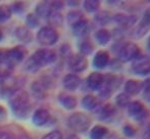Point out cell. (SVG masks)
I'll return each mask as SVG.
<instances>
[{
  "mask_svg": "<svg viewBox=\"0 0 150 139\" xmlns=\"http://www.w3.org/2000/svg\"><path fill=\"white\" fill-rule=\"evenodd\" d=\"M9 105L18 117H27L30 111V96L24 89H14L9 94Z\"/></svg>",
  "mask_w": 150,
  "mask_h": 139,
  "instance_id": "6da1fadb",
  "label": "cell"
},
{
  "mask_svg": "<svg viewBox=\"0 0 150 139\" xmlns=\"http://www.w3.org/2000/svg\"><path fill=\"white\" fill-rule=\"evenodd\" d=\"M115 51L117 57L120 58V60H122V62L135 60L141 54L139 47L132 42L119 43L117 47L115 48Z\"/></svg>",
  "mask_w": 150,
  "mask_h": 139,
  "instance_id": "7a4b0ae2",
  "label": "cell"
},
{
  "mask_svg": "<svg viewBox=\"0 0 150 139\" xmlns=\"http://www.w3.org/2000/svg\"><path fill=\"white\" fill-rule=\"evenodd\" d=\"M67 125L73 131L77 133H83L89 129L91 125V120L84 113H74L69 116L67 120Z\"/></svg>",
  "mask_w": 150,
  "mask_h": 139,
  "instance_id": "3957f363",
  "label": "cell"
},
{
  "mask_svg": "<svg viewBox=\"0 0 150 139\" xmlns=\"http://www.w3.org/2000/svg\"><path fill=\"white\" fill-rule=\"evenodd\" d=\"M58 34L51 27H43L37 34V40L42 46H52L58 41Z\"/></svg>",
  "mask_w": 150,
  "mask_h": 139,
  "instance_id": "277c9868",
  "label": "cell"
},
{
  "mask_svg": "<svg viewBox=\"0 0 150 139\" xmlns=\"http://www.w3.org/2000/svg\"><path fill=\"white\" fill-rule=\"evenodd\" d=\"M128 113L131 117H133L138 122L144 121L149 117V111L139 101H134V102H131L129 104Z\"/></svg>",
  "mask_w": 150,
  "mask_h": 139,
  "instance_id": "5b68a950",
  "label": "cell"
},
{
  "mask_svg": "<svg viewBox=\"0 0 150 139\" xmlns=\"http://www.w3.org/2000/svg\"><path fill=\"white\" fill-rule=\"evenodd\" d=\"M33 57L38 62V64L42 67V66H46V65L52 64V63L55 62L56 58H57V55H56V53L53 50L43 48V49L37 50L36 53L33 55Z\"/></svg>",
  "mask_w": 150,
  "mask_h": 139,
  "instance_id": "8992f818",
  "label": "cell"
},
{
  "mask_svg": "<svg viewBox=\"0 0 150 139\" xmlns=\"http://www.w3.org/2000/svg\"><path fill=\"white\" fill-rule=\"evenodd\" d=\"M133 72L138 75H147L150 73V59L147 56L139 55L132 63Z\"/></svg>",
  "mask_w": 150,
  "mask_h": 139,
  "instance_id": "52a82bcc",
  "label": "cell"
},
{
  "mask_svg": "<svg viewBox=\"0 0 150 139\" xmlns=\"http://www.w3.org/2000/svg\"><path fill=\"white\" fill-rule=\"evenodd\" d=\"M67 64L71 71L82 72L87 68L88 61L85 56L81 55V54H75V55H71L69 57Z\"/></svg>",
  "mask_w": 150,
  "mask_h": 139,
  "instance_id": "ba28073f",
  "label": "cell"
},
{
  "mask_svg": "<svg viewBox=\"0 0 150 139\" xmlns=\"http://www.w3.org/2000/svg\"><path fill=\"white\" fill-rule=\"evenodd\" d=\"M27 54V50L22 46H16V47L12 48V49L8 50L3 56L4 59L9 61L11 64H16V63H20L24 60L25 56Z\"/></svg>",
  "mask_w": 150,
  "mask_h": 139,
  "instance_id": "9c48e42d",
  "label": "cell"
},
{
  "mask_svg": "<svg viewBox=\"0 0 150 139\" xmlns=\"http://www.w3.org/2000/svg\"><path fill=\"white\" fill-rule=\"evenodd\" d=\"M112 20L117 22L122 29H130L134 24H136L138 17L134 14H124V13H117L113 15Z\"/></svg>",
  "mask_w": 150,
  "mask_h": 139,
  "instance_id": "30bf717a",
  "label": "cell"
},
{
  "mask_svg": "<svg viewBox=\"0 0 150 139\" xmlns=\"http://www.w3.org/2000/svg\"><path fill=\"white\" fill-rule=\"evenodd\" d=\"M104 83V76L99 72H93L88 76L87 85L91 90H99Z\"/></svg>",
  "mask_w": 150,
  "mask_h": 139,
  "instance_id": "8fae6325",
  "label": "cell"
},
{
  "mask_svg": "<svg viewBox=\"0 0 150 139\" xmlns=\"http://www.w3.org/2000/svg\"><path fill=\"white\" fill-rule=\"evenodd\" d=\"M62 84L64 86L65 89L71 90V92H74L76 90L81 84V78H80L78 75L73 74V73H69V74H67L62 79Z\"/></svg>",
  "mask_w": 150,
  "mask_h": 139,
  "instance_id": "7c38bea8",
  "label": "cell"
},
{
  "mask_svg": "<svg viewBox=\"0 0 150 139\" xmlns=\"http://www.w3.org/2000/svg\"><path fill=\"white\" fill-rule=\"evenodd\" d=\"M50 114L46 109H38L34 112L33 123L36 126H43L49 121Z\"/></svg>",
  "mask_w": 150,
  "mask_h": 139,
  "instance_id": "4fadbf2b",
  "label": "cell"
},
{
  "mask_svg": "<svg viewBox=\"0 0 150 139\" xmlns=\"http://www.w3.org/2000/svg\"><path fill=\"white\" fill-rule=\"evenodd\" d=\"M109 63V54L106 51H98L93 58V65L95 68L102 69Z\"/></svg>",
  "mask_w": 150,
  "mask_h": 139,
  "instance_id": "5bb4252c",
  "label": "cell"
},
{
  "mask_svg": "<svg viewBox=\"0 0 150 139\" xmlns=\"http://www.w3.org/2000/svg\"><path fill=\"white\" fill-rule=\"evenodd\" d=\"M125 92L129 96H134V94H138L142 89V82L135 79H129L125 83Z\"/></svg>",
  "mask_w": 150,
  "mask_h": 139,
  "instance_id": "9a60e30c",
  "label": "cell"
},
{
  "mask_svg": "<svg viewBox=\"0 0 150 139\" xmlns=\"http://www.w3.org/2000/svg\"><path fill=\"white\" fill-rule=\"evenodd\" d=\"M122 77L117 76V75L107 74L104 76V83H103V85L108 87L109 89H111L113 92L115 89H117V88L120 87V85L122 84Z\"/></svg>",
  "mask_w": 150,
  "mask_h": 139,
  "instance_id": "2e32d148",
  "label": "cell"
},
{
  "mask_svg": "<svg viewBox=\"0 0 150 139\" xmlns=\"http://www.w3.org/2000/svg\"><path fill=\"white\" fill-rule=\"evenodd\" d=\"M115 106H112L111 104H106L102 107L98 112V118L101 121H107L109 119H112L113 116L115 115Z\"/></svg>",
  "mask_w": 150,
  "mask_h": 139,
  "instance_id": "e0dca14e",
  "label": "cell"
},
{
  "mask_svg": "<svg viewBox=\"0 0 150 139\" xmlns=\"http://www.w3.org/2000/svg\"><path fill=\"white\" fill-rule=\"evenodd\" d=\"M88 31H89V22L86 18H83L73 26V33L77 37H84L87 35Z\"/></svg>",
  "mask_w": 150,
  "mask_h": 139,
  "instance_id": "ac0fdd59",
  "label": "cell"
},
{
  "mask_svg": "<svg viewBox=\"0 0 150 139\" xmlns=\"http://www.w3.org/2000/svg\"><path fill=\"white\" fill-rule=\"evenodd\" d=\"M14 35L18 40H20L21 42H24V43H29L33 39V35H32L31 31L26 27H18L16 28V31H14Z\"/></svg>",
  "mask_w": 150,
  "mask_h": 139,
  "instance_id": "d6986e66",
  "label": "cell"
},
{
  "mask_svg": "<svg viewBox=\"0 0 150 139\" xmlns=\"http://www.w3.org/2000/svg\"><path fill=\"white\" fill-rule=\"evenodd\" d=\"M52 11L53 10H52L51 5H50V2L48 1L40 2L36 7V15L43 18H47L51 14Z\"/></svg>",
  "mask_w": 150,
  "mask_h": 139,
  "instance_id": "ffe728a7",
  "label": "cell"
},
{
  "mask_svg": "<svg viewBox=\"0 0 150 139\" xmlns=\"http://www.w3.org/2000/svg\"><path fill=\"white\" fill-rule=\"evenodd\" d=\"M58 101L67 110H73V109H75L77 107V98L73 96H69V94H61L58 96Z\"/></svg>",
  "mask_w": 150,
  "mask_h": 139,
  "instance_id": "44dd1931",
  "label": "cell"
},
{
  "mask_svg": "<svg viewBox=\"0 0 150 139\" xmlns=\"http://www.w3.org/2000/svg\"><path fill=\"white\" fill-rule=\"evenodd\" d=\"M149 29H150V26H148L147 24H145V22H143L142 20H141V22L137 24L136 28L132 31L131 36H132L133 38H136V39H140V38L144 37V36L148 33Z\"/></svg>",
  "mask_w": 150,
  "mask_h": 139,
  "instance_id": "7402d4cb",
  "label": "cell"
},
{
  "mask_svg": "<svg viewBox=\"0 0 150 139\" xmlns=\"http://www.w3.org/2000/svg\"><path fill=\"white\" fill-rule=\"evenodd\" d=\"M12 68H13V64H11L9 61H7L4 58L0 59V79L6 78L7 76H9Z\"/></svg>",
  "mask_w": 150,
  "mask_h": 139,
  "instance_id": "603a6c76",
  "label": "cell"
},
{
  "mask_svg": "<svg viewBox=\"0 0 150 139\" xmlns=\"http://www.w3.org/2000/svg\"><path fill=\"white\" fill-rule=\"evenodd\" d=\"M82 106L86 110L93 111L98 106V100H97L96 96H92V94H87V96H85L82 98Z\"/></svg>",
  "mask_w": 150,
  "mask_h": 139,
  "instance_id": "cb8c5ba5",
  "label": "cell"
},
{
  "mask_svg": "<svg viewBox=\"0 0 150 139\" xmlns=\"http://www.w3.org/2000/svg\"><path fill=\"white\" fill-rule=\"evenodd\" d=\"M108 133V130L106 127L101 125H96L91 129L90 138L91 139H103Z\"/></svg>",
  "mask_w": 150,
  "mask_h": 139,
  "instance_id": "d4e9b609",
  "label": "cell"
},
{
  "mask_svg": "<svg viewBox=\"0 0 150 139\" xmlns=\"http://www.w3.org/2000/svg\"><path fill=\"white\" fill-rule=\"evenodd\" d=\"M110 33L105 29H100L95 33V38L100 45H106L110 41Z\"/></svg>",
  "mask_w": 150,
  "mask_h": 139,
  "instance_id": "484cf974",
  "label": "cell"
},
{
  "mask_svg": "<svg viewBox=\"0 0 150 139\" xmlns=\"http://www.w3.org/2000/svg\"><path fill=\"white\" fill-rule=\"evenodd\" d=\"M84 17V14L82 13L79 10H73V11H69L67 15V20L71 27L74 24H76L77 22H79L80 20H82Z\"/></svg>",
  "mask_w": 150,
  "mask_h": 139,
  "instance_id": "4316f807",
  "label": "cell"
},
{
  "mask_svg": "<svg viewBox=\"0 0 150 139\" xmlns=\"http://www.w3.org/2000/svg\"><path fill=\"white\" fill-rule=\"evenodd\" d=\"M46 20H48V22L50 24L51 28H52V27L60 26V24H62V22H63L62 15H61V14L58 11H52L51 14H50V15L48 16Z\"/></svg>",
  "mask_w": 150,
  "mask_h": 139,
  "instance_id": "83f0119b",
  "label": "cell"
},
{
  "mask_svg": "<svg viewBox=\"0 0 150 139\" xmlns=\"http://www.w3.org/2000/svg\"><path fill=\"white\" fill-rule=\"evenodd\" d=\"M80 48V52H81V55L86 56V55H90L93 52V45L89 40H84L80 43L79 45Z\"/></svg>",
  "mask_w": 150,
  "mask_h": 139,
  "instance_id": "f1b7e54d",
  "label": "cell"
},
{
  "mask_svg": "<svg viewBox=\"0 0 150 139\" xmlns=\"http://www.w3.org/2000/svg\"><path fill=\"white\" fill-rule=\"evenodd\" d=\"M94 18L99 24H108L109 20H111V16H110V14H109L108 11L103 10V11L97 12V13L95 14Z\"/></svg>",
  "mask_w": 150,
  "mask_h": 139,
  "instance_id": "f546056e",
  "label": "cell"
},
{
  "mask_svg": "<svg viewBox=\"0 0 150 139\" xmlns=\"http://www.w3.org/2000/svg\"><path fill=\"white\" fill-rule=\"evenodd\" d=\"M130 103V96L127 94L126 92H122V94H117V98H115V104L120 108H126V107L129 106Z\"/></svg>",
  "mask_w": 150,
  "mask_h": 139,
  "instance_id": "4dcf8cb0",
  "label": "cell"
},
{
  "mask_svg": "<svg viewBox=\"0 0 150 139\" xmlns=\"http://www.w3.org/2000/svg\"><path fill=\"white\" fill-rule=\"evenodd\" d=\"M100 7V1L98 0H86L84 1V8L87 12H95Z\"/></svg>",
  "mask_w": 150,
  "mask_h": 139,
  "instance_id": "1f68e13d",
  "label": "cell"
},
{
  "mask_svg": "<svg viewBox=\"0 0 150 139\" xmlns=\"http://www.w3.org/2000/svg\"><path fill=\"white\" fill-rule=\"evenodd\" d=\"M11 8L8 5H0V22H5L11 17Z\"/></svg>",
  "mask_w": 150,
  "mask_h": 139,
  "instance_id": "d6a6232c",
  "label": "cell"
},
{
  "mask_svg": "<svg viewBox=\"0 0 150 139\" xmlns=\"http://www.w3.org/2000/svg\"><path fill=\"white\" fill-rule=\"evenodd\" d=\"M25 67H26V69L29 72H37V71L41 68V66L38 64V62L34 59L33 56H31L30 58L26 61Z\"/></svg>",
  "mask_w": 150,
  "mask_h": 139,
  "instance_id": "836d02e7",
  "label": "cell"
},
{
  "mask_svg": "<svg viewBox=\"0 0 150 139\" xmlns=\"http://www.w3.org/2000/svg\"><path fill=\"white\" fill-rule=\"evenodd\" d=\"M39 18L36 14L34 13H29L26 17V24L30 29H36L39 26Z\"/></svg>",
  "mask_w": 150,
  "mask_h": 139,
  "instance_id": "e575fe53",
  "label": "cell"
},
{
  "mask_svg": "<svg viewBox=\"0 0 150 139\" xmlns=\"http://www.w3.org/2000/svg\"><path fill=\"white\" fill-rule=\"evenodd\" d=\"M32 90L37 98H42L44 94V86L40 82H34L32 84Z\"/></svg>",
  "mask_w": 150,
  "mask_h": 139,
  "instance_id": "d590c367",
  "label": "cell"
},
{
  "mask_svg": "<svg viewBox=\"0 0 150 139\" xmlns=\"http://www.w3.org/2000/svg\"><path fill=\"white\" fill-rule=\"evenodd\" d=\"M142 89H143V96L146 101L150 102V78H147L142 82Z\"/></svg>",
  "mask_w": 150,
  "mask_h": 139,
  "instance_id": "8d00e7d4",
  "label": "cell"
},
{
  "mask_svg": "<svg viewBox=\"0 0 150 139\" xmlns=\"http://www.w3.org/2000/svg\"><path fill=\"white\" fill-rule=\"evenodd\" d=\"M122 132L126 136L128 137H134L135 134H136V129L133 127L130 124H126V125L122 127Z\"/></svg>",
  "mask_w": 150,
  "mask_h": 139,
  "instance_id": "74e56055",
  "label": "cell"
},
{
  "mask_svg": "<svg viewBox=\"0 0 150 139\" xmlns=\"http://www.w3.org/2000/svg\"><path fill=\"white\" fill-rule=\"evenodd\" d=\"M42 139H62V134L58 130H54V131H51L50 133L46 134Z\"/></svg>",
  "mask_w": 150,
  "mask_h": 139,
  "instance_id": "f35d334b",
  "label": "cell"
},
{
  "mask_svg": "<svg viewBox=\"0 0 150 139\" xmlns=\"http://www.w3.org/2000/svg\"><path fill=\"white\" fill-rule=\"evenodd\" d=\"M10 8H11V11L13 10L16 13H23L24 10L26 9V6H25V4L23 3V2H16V3L12 5V7H10Z\"/></svg>",
  "mask_w": 150,
  "mask_h": 139,
  "instance_id": "ab89813d",
  "label": "cell"
},
{
  "mask_svg": "<svg viewBox=\"0 0 150 139\" xmlns=\"http://www.w3.org/2000/svg\"><path fill=\"white\" fill-rule=\"evenodd\" d=\"M50 5L53 11H58V10L62 9L63 8V2L61 1H51L50 2Z\"/></svg>",
  "mask_w": 150,
  "mask_h": 139,
  "instance_id": "60d3db41",
  "label": "cell"
},
{
  "mask_svg": "<svg viewBox=\"0 0 150 139\" xmlns=\"http://www.w3.org/2000/svg\"><path fill=\"white\" fill-rule=\"evenodd\" d=\"M141 20H142L143 22H145V24H147L148 26H150V8H147V9L145 10L144 14H143V17Z\"/></svg>",
  "mask_w": 150,
  "mask_h": 139,
  "instance_id": "b9f144b4",
  "label": "cell"
},
{
  "mask_svg": "<svg viewBox=\"0 0 150 139\" xmlns=\"http://www.w3.org/2000/svg\"><path fill=\"white\" fill-rule=\"evenodd\" d=\"M113 38L115 39H117V40H120V39H122V29H113Z\"/></svg>",
  "mask_w": 150,
  "mask_h": 139,
  "instance_id": "7bdbcfd3",
  "label": "cell"
},
{
  "mask_svg": "<svg viewBox=\"0 0 150 139\" xmlns=\"http://www.w3.org/2000/svg\"><path fill=\"white\" fill-rule=\"evenodd\" d=\"M0 139H10L9 134H7L6 132L0 131Z\"/></svg>",
  "mask_w": 150,
  "mask_h": 139,
  "instance_id": "ee69618b",
  "label": "cell"
},
{
  "mask_svg": "<svg viewBox=\"0 0 150 139\" xmlns=\"http://www.w3.org/2000/svg\"><path fill=\"white\" fill-rule=\"evenodd\" d=\"M144 138H145V139H150V125L148 126V127H147L146 131H145Z\"/></svg>",
  "mask_w": 150,
  "mask_h": 139,
  "instance_id": "f6af8a7d",
  "label": "cell"
},
{
  "mask_svg": "<svg viewBox=\"0 0 150 139\" xmlns=\"http://www.w3.org/2000/svg\"><path fill=\"white\" fill-rule=\"evenodd\" d=\"M67 4L71 6H78L79 4V1H67Z\"/></svg>",
  "mask_w": 150,
  "mask_h": 139,
  "instance_id": "bcb514c9",
  "label": "cell"
},
{
  "mask_svg": "<svg viewBox=\"0 0 150 139\" xmlns=\"http://www.w3.org/2000/svg\"><path fill=\"white\" fill-rule=\"evenodd\" d=\"M10 139H32L31 137L27 135H22V136H18V137H16V138H10Z\"/></svg>",
  "mask_w": 150,
  "mask_h": 139,
  "instance_id": "7dc6e473",
  "label": "cell"
},
{
  "mask_svg": "<svg viewBox=\"0 0 150 139\" xmlns=\"http://www.w3.org/2000/svg\"><path fill=\"white\" fill-rule=\"evenodd\" d=\"M67 139H80V138L78 137V136H76V135H69Z\"/></svg>",
  "mask_w": 150,
  "mask_h": 139,
  "instance_id": "c3c4849f",
  "label": "cell"
},
{
  "mask_svg": "<svg viewBox=\"0 0 150 139\" xmlns=\"http://www.w3.org/2000/svg\"><path fill=\"white\" fill-rule=\"evenodd\" d=\"M147 49H148V52L150 54V37L148 38V41H147Z\"/></svg>",
  "mask_w": 150,
  "mask_h": 139,
  "instance_id": "681fc988",
  "label": "cell"
},
{
  "mask_svg": "<svg viewBox=\"0 0 150 139\" xmlns=\"http://www.w3.org/2000/svg\"><path fill=\"white\" fill-rule=\"evenodd\" d=\"M2 39H3V33H2L1 29H0V41H2Z\"/></svg>",
  "mask_w": 150,
  "mask_h": 139,
  "instance_id": "f907efd6",
  "label": "cell"
},
{
  "mask_svg": "<svg viewBox=\"0 0 150 139\" xmlns=\"http://www.w3.org/2000/svg\"><path fill=\"white\" fill-rule=\"evenodd\" d=\"M3 113H4V109L2 108V107H0V116H1Z\"/></svg>",
  "mask_w": 150,
  "mask_h": 139,
  "instance_id": "816d5d0a",
  "label": "cell"
},
{
  "mask_svg": "<svg viewBox=\"0 0 150 139\" xmlns=\"http://www.w3.org/2000/svg\"><path fill=\"white\" fill-rule=\"evenodd\" d=\"M2 58H3V56H2V53L0 52V59H2Z\"/></svg>",
  "mask_w": 150,
  "mask_h": 139,
  "instance_id": "f5cc1de1",
  "label": "cell"
}]
</instances>
